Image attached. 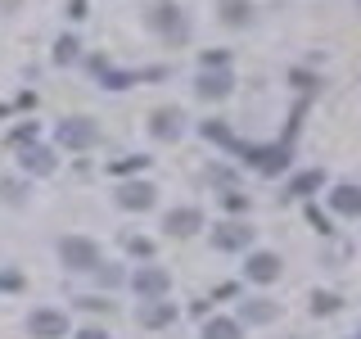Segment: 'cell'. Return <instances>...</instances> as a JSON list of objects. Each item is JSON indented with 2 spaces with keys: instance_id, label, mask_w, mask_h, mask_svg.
<instances>
[{
  "instance_id": "obj_1",
  "label": "cell",
  "mask_w": 361,
  "mask_h": 339,
  "mask_svg": "<svg viewBox=\"0 0 361 339\" xmlns=\"http://www.w3.org/2000/svg\"><path fill=\"white\" fill-rule=\"evenodd\" d=\"M145 23H149L154 32H163V37H172V41L190 37V23H185V14H180V5H172V0H158L149 14H145Z\"/></svg>"
},
{
  "instance_id": "obj_2",
  "label": "cell",
  "mask_w": 361,
  "mask_h": 339,
  "mask_svg": "<svg viewBox=\"0 0 361 339\" xmlns=\"http://www.w3.org/2000/svg\"><path fill=\"white\" fill-rule=\"evenodd\" d=\"M59 254L73 271H95L99 267V249H95V240H86V235H68L59 244Z\"/></svg>"
},
{
  "instance_id": "obj_3",
  "label": "cell",
  "mask_w": 361,
  "mask_h": 339,
  "mask_svg": "<svg viewBox=\"0 0 361 339\" xmlns=\"http://www.w3.org/2000/svg\"><path fill=\"white\" fill-rule=\"evenodd\" d=\"M95 141H99V127L90 118H63L59 122V145H68V150H90Z\"/></svg>"
},
{
  "instance_id": "obj_4",
  "label": "cell",
  "mask_w": 361,
  "mask_h": 339,
  "mask_svg": "<svg viewBox=\"0 0 361 339\" xmlns=\"http://www.w3.org/2000/svg\"><path fill=\"white\" fill-rule=\"evenodd\" d=\"M248 163L257 167V172L276 177L289 167V145H257V150H248Z\"/></svg>"
},
{
  "instance_id": "obj_5",
  "label": "cell",
  "mask_w": 361,
  "mask_h": 339,
  "mask_svg": "<svg viewBox=\"0 0 361 339\" xmlns=\"http://www.w3.org/2000/svg\"><path fill=\"white\" fill-rule=\"evenodd\" d=\"M231 86H235V77L226 73V68H203L199 82H195L199 100H226V95H231Z\"/></svg>"
},
{
  "instance_id": "obj_6",
  "label": "cell",
  "mask_w": 361,
  "mask_h": 339,
  "mask_svg": "<svg viewBox=\"0 0 361 339\" xmlns=\"http://www.w3.org/2000/svg\"><path fill=\"white\" fill-rule=\"evenodd\" d=\"M131 285H135V294H140V299H163L167 285H172V276H167L163 267H140V271L131 276Z\"/></svg>"
},
{
  "instance_id": "obj_7",
  "label": "cell",
  "mask_w": 361,
  "mask_h": 339,
  "mask_svg": "<svg viewBox=\"0 0 361 339\" xmlns=\"http://www.w3.org/2000/svg\"><path fill=\"white\" fill-rule=\"evenodd\" d=\"M27 331L37 335V339H63V335H68V316L54 312V308H41V312H32Z\"/></svg>"
},
{
  "instance_id": "obj_8",
  "label": "cell",
  "mask_w": 361,
  "mask_h": 339,
  "mask_svg": "<svg viewBox=\"0 0 361 339\" xmlns=\"http://www.w3.org/2000/svg\"><path fill=\"white\" fill-rule=\"evenodd\" d=\"M154 195H158V190L149 186V181H122V186H118V203L127 213H145L154 203Z\"/></svg>"
},
{
  "instance_id": "obj_9",
  "label": "cell",
  "mask_w": 361,
  "mask_h": 339,
  "mask_svg": "<svg viewBox=\"0 0 361 339\" xmlns=\"http://www.w3.org/2000/svg\"><path fill=\"white\" fill-rule=\"evenodd\" d=\"M135 316H140L145 331H163V326H172V321H176V303H167V299H145Z\"/></svg>"
},
{
  "instance_id": "obj_10",
  "label": "cell",
  "mask_w": 361,
  "mask_h": 339,
  "mask_svg": "<svg viewBox=\"0 0 361 339\" xmlns=\"http://www.w3.org/2000/svg\"><path fill=\"white\" fill-rule=\"evenodd\" d=\"M180 131H185V113H180V109H158L149 118V136H154V141H180Z\"/></svg>"
},
{
  "instance_id": "obj_11",
  "label": "cell",
  "mask_w": 361,
  "mask_h": 339,
  "mask_svg": "<svg viewBox=\"0 0 361 339\" xmlns=\"http://www.w3.org/2000/svg\"><path fill=\"white\" fill-rule=\"evenodd\" d=\"M217 249H226V254H240V249H248L253 244V226H244V222H226V226H217Z\"/></svg>"
},
{
  "instance_id": "obj_12",
  "label": "cell",
  "mask_w": 361,
  "mask_h": 339,
  "mask_svg": "<svg viewBox=\"0 0 361 339\" xmlns=\"http://www.w3.org/2000/svg\"><path fill=\"white\" fill-rule=\"evenodd\" d=\"M199 226H203V213H199V208H172V213L163 218V231L176 235V240H180V235H195Z\"/></svg>"
},
{
  "instance_id": "obj_13",
  "label": "cell",
  "mask_w": 361,
  "mask_h": 339,
  "mask_svg": "<svg viewBox=\"0 0 361 339\" xmlns=\"http://www.w3.org/2000/svg\"><path fill=\"white\" fill-rule=\"evenodd\" d=\"M18 163H23V172H32V177H50L59 158H54V150H45V145H27Z\"/></svg>"
},
{
  "instance_id": "obj_14",
  "label": "cell",
  "mask_w": 361,
  "mask_h": 339,
  "mask_svg": "<svg viewBox=\"0 0 361 339\" xmlns=\"http://www.w3.org/2000/svg\"><path fill=\"white\" fill-rule=\"evenodd\" d=\"M244 276L271 285V280H280V258H276V254H253V258L244 263Z\"/></svg>"
},
{
  "instance_id": "obj_15",
  "label": "cell",
  "mask_w": 361,
  "mask_h": 339,
  "mask_svg": "<svg viewBox=\"0 0 361 339\" xmlns=\"http://www.w3.org/2000/svg\"><path fill=\"white\" fill-rule=\"evenodd\" d=\"M330 208L343 218H361V186H334L330 190Z\"/></svg>"
},
{
  "instance_id": "obj_16",
  "label": "cell",
  "mask_w": 361,
  "mask_h": 339,
  "mask_svg": "<svg viewBox=\"0 0 361 339\" xmlns=\"http://www.w3.org/2000/svg\"><path fill=\"white\" fill-rule=\"evenodd\" d=\"M240 316H244L248 326H271V321L280 316V308H276L271 299H248L244 308H240Z\"/></svg>"
},
{
  "instance_id": "obj_17",
  "label": "cell",
  "mask_w": 361,
  "mask_h": 339,
  "mask_svg": "<svg viewBox=\"0 0 361 339\" xmlns=\"http://www.w3.org/2000/svg\"><path fill=\"white\" fill-rule=\"evenodd\" d=\"M221 18L231 23V28H244V23L253 18V5H248V0H221Z\"/></svg>"
},
{
  "instance_id": "obj_18",
  "label": "cell",
  "mask_w": 361,
  "mask_h": 339,
  "mask_svg": "<svg viewBox=\"0 0 361 339\" xmlns=\"http://www.w3.org/2000/svg\"><path fill=\"white\" fill-rule=\"evenodd\" d=\"M203 339H240V321H231V316H212V321L203 326Z\"/></svg>"
},
{
  "instance_id": "obj_19",
  "label": "cell",
  "mask_w": 361,
  "mask_h": 339,
  "mask_svg": "<svg viewBox=\"0 0 361 339\" xmlns=\"http://www.w3.org/2000/svg\"><path fill=\"white\" fill-rule=\"evenodd\" d=\"M325 186V172H298L289 181V195H312V190Z\"/></svg>"
},
{
  "instance_id": "obj_20",
  "label": "cell",
  "mask_w": 361,
  "mask_h": 339,
  "mask_svg": "<svg viewBox=\"0 0 361 339\" xmlns=\"http://www.w3.org/2000/svg\"><path fill=\"white\" fill-rule=\"evenodd\" d=\"M338 303H343L338 294H325V290H316V294H312V312H316V316H330V312H338Z\"/></svg>"
},
{
  "instance_id": "obj_21",
  "label": "cell",
  "mask_w": 361,
  "mask_h": 339,
  "mask_svg": "<svg viewBox=\"0 0 361 339\" xmlns=\"http://www.w3.org/2000/svg\"><path fill=\"white\" fill-rule=\"evenodd\" d=\"M77 50H82V41H77V37H59V45H54V64H73Z\"/></svg>"
},
{
  "instance_id": "obj_22",
  "label": "cell",
  "mask_w": 361,
  "mask_h": 339,
  "mask_svg": "<svg viewBox=\"0 0 361 339\" xmlns=\"http://www.w3.org/2000/svg\"><path fill=\"white\" fill-rule=\"evenodd\" d=\"M99 73H104V86L109 90H127L135 82V73H118V68H104V64H99Z\"/></svg>"
},
{
  "instance_id": "obj_23",
  "label": "cell",
  "mask_w": 361,
  "mask_h": 339,
  "mask_svg": "<svg viewBox=\"0 0 361 339\" xmlns=\"http://www.w3.org/2000/svg\"><path fill=\"white\" fill-rule=\"evenodd\" d=\"M203 136H208V141H217V145H235V136H231L226 122H203Z\"/></svg>"
},
{
  "instance_id": "obj_24",
  "label": "cell",
  "mask_w": 361,
  "mask_h": 339,
  "mask_svg": "<svg viewBox=\"0 0 361 339\" xmlns=\"http://www.w3.org/2000/svg\"><path fill=\"white\" fill-rule=\"evenodd\" d=\"M145 163H149V158H140V154H127V158H118V163H113V172H118V177H122V172H140Z\"/></svg>"
},
{
  "instance_id": "obj_25",
  "label": "cell",
  "mask_w": 361,
  "mask_h": 339,
  "mask_svg": "<svg viewBox=\"0 0 361 339\" xmlns=\"http://www.w3.org/2000/svg\"><path fill=\"white\" fill-rule=\"evenodd\" d=\"M127 249H131L135 258H149V254H154V244H149V240H140V235H127Z\"/></svg>"
},
{
  "instance_id": "obj_26",
  "label": "cell",
  "mask_w": 361,
  "mask_h": 339,
  "mask_svg": "<svg viewBox=\"0 0 361 339\" xmlns=\"http://www.w3.org/2000/svg\"><path fill=\"white\" fill-rule=\"evenodd\" d=\"M32 136H37V127H32V122H23V127L9 136V145H32Z\"/></svg>"
},
{
  "instance_id": "obj_27",
  "label": "cell",
  "mask_w": 361,
  "mask_h": 339,
  "mask_svg": "<svg viewBox=\"0 0 361 339\" xmlns=\"http://www.w3.org/2000/svg\"><path fill=\"white\" fill-rule=\"evenodd\" d=\"M226 208H231V213H244V208H248V199L240 195V190H231V195H226Z\"/></svg>"
},
{
  "instance_id": "obj_28",
  "label": "cell",
  "mask_w": 361,
  "mask_h": 339,
  "mask_svg": "<svg viewBox=\"0 0 361 339\" xmlns=\"http://www.w3.org/2000/svg\"><path fill=\"white\" fill-rule=\"evenodd\" d=\"M203 68H226V50H208L203 54Z\"/></svg>"
},
{
  "instance_id": "obj_29",
  "label": "cell",
  "mask_w": 361,
  "mask_h": 339,
  "mask_svg": "<svg viewBox=\"0 0 361 339\" xmlns=\"http://www.w3.org/2000/svg\"><path fill=\"white\" fill-rule=\"evenodd\" d=\"M73 339H109V331H99V326H86V331H77Z\"/></svg>"
},
{
  "instance_id": "obj_30",
  "label": "cell",
  "mask_w": 361,
  "mask_h": 339,
  "mask_svg": "<svg viewBox=\"0 0 361 339\" xmlns=\"http://www.w3.org/2000/svg\"><path fill=\"white\" fill-rule=\"evenodd\" d=\"M68 14H73V18H86V0H68Z\"/></svg>"
},
{
  "instance_id": "obj_31",
  "label": "cell",
  "mask_w": 361,
  "mask_h": 339,
  "mask_svg": "<svg viewBox=\"0 0 361 339\" xmlns=\"http://www.w3.org/2000/svg\"><path fill=\"white\" fill-rule=\"evenodd\" d=\"M293 86H298V90H312L316 82H312V77H307V73H293Z\"/></svg>"
},
{
  "instance_id": "obj_32",
  "label": "cell",
  "mask_w": 361,
  "mask_h": 339,
  "mask_svg": "<svg viewBox=\"0 0 361 339\" xmlns=\"http://www.w3.org/2000/svg\"><path fill=\"white\" fill-rule=\"evenodd\" d=\"M0 290H18V276H0Z\"/></svg>"
},
{
  "instance_id": "obj_33",
  "label": "cell",
  "mask_w": 361,
  "mask_h": 339,
  "mask_svg": "<svg viewBox=\"0 0 361 339\" xmlns=\"http://www.w3.org/2000/svg\"><path fill=\"white\" fill-rule=\"evenodd\" d=\"M357 339H361V335H357Z\"/></svg>"
}]
</instances>
